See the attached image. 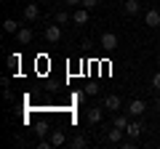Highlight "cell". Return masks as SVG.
<instances>
[{"label": "cell", "instance_id": "cell-17", "mask_svg": "<svg viewBox=\"0 0 160 149\" xmlns=\"http://www.w3.org/2000/svg\"><path fill=\"white\" fill-rule=\"evenodd\" d=\"M35 133H38V138H48L51 136V131H48L46 123H38V125H35Z\"/></svg>", "mask_w": 160, "mask_h": 149}, {"label": "cell", "instance_id": "cell-15", "mask_svg": "<svg viewBox=\"0 0 160 149\" xmlns=\"http://www.w3.org/2000/svg\"><path fill=\"white\" fill-rule=\"evenodd\" d=\"M3 29H6V35H16L22 27L16 24V19H6V22H3Z\"/></svg>", "mask_w": 160, "mask_h": 149}, {"label": "cell", "instance_id": "cell-26", "mask_svg": "<svg viewBox=\"0 0 160 149\" xmlns=\"http://www.w3.org/2000/svg\"><path fill=\"white\" fill-rule=\"evenodd\" d=\"M158 3H160V0H158Z\"/></svg>", "mask_w": 160, "mask_h": 149}, {"label": "cell", "instance_id": "cell-18", "mask_svg": "<svg viewBox=\"0 0 160 149\" xmlns=\"http://www.w3.org/2000/svg\"><path fill=\"white\" fill-rule=\"evenodd\" d=\"M128 123H131V120H128V115H115V125H118V128H123V131H126Z\"/></svg>", "mask_w": 160, "mask_h": 149}, {"label": "cell", "instance_id": "cell-20", "mask_svg": "<svg viewBox=\"0 0 160 149\" xmlns=\"http://www.w3.org/2000/svg\"><path fill=\"white\" fill-rule=\"evenodd\" d=\"M152 88H155V91H160V72L152 74Z\"/></svg>", "mask_w": 160, "mask_h": 149}, {"label": "cell", "instance_id": "cell-4", "mask_svg": "<svg viewBox=\"0 0 160 149\" xmlns=\"http://www.w3.org/2000/svg\"><path fill=\"white\" fill-rule=\"evenodd\" d=\"M142 131H144V125H142V123H139V117H136V120H131V123H128V128H126V136L136 141V138L142 136Z\"/></svg>", "mask_w": 160, "mask_h": 149}, {"label": "cell", "instance_id": "cell-3", "mask_svg": "<svg viewBox=\"0 0 160 149\" xmlns=\"http://www.w3.org/2000/svg\"><path fill=\"white\" fill-rule=\"evenodd\" d=\"M38 16H40L38 0H35V3H27V6H24V22H38Z\"/></svg>", "mask_w": 160, "mask_h": 149}, {"label": "cell", "instance_id": "cell-14", "mask_svg": "<svg viewBox=\"0 0 160 149\" xmlns=\"http://www.w3.org/2000/svg\"><path fill=\"white\" fill-rule=\"evenodd\" d=\"M86 120L91 123V125H96V123H102V107H93L86 112Z\"/></svg>", "mask_w": 160, "mask_h": 149}, {"label": "cell", "instance_id": "cell-7", "mask_svg": "<svg viewBox=\"0 0 160 149\" xmlns=\"http://www.w3.org/2000/svg\"><path fill=\"white\" fill-rule=\"evenodd\" d=\"M8 67L13 69L16 77H22V53H8Z\"/></svg>", "mask_w": 160, "mask_h": 149}, {"label": "cell", "instance_id": "cell-24", "mask_svg": "<svg viewBox=\"0 0 160 149\" xmlns=\"http://www.w3.org/2000/svg\"><path fill=\"white\" fill-rule=\"evenodd\" d=\"M158 107H160V91H158Z\"/></svg>", "mask_w": 160, "mask_h": 149}, {"label": "cell", "instance_id": "cell-9", "mask_svg": "<svg viewBox=\"0 0 160 149\" xmlns=\"http://www.w3.org/2000/svg\"><path fill=\"white\" fill-rule=\"evenodd\" d=\"M72 22L80 24V27H83V24H88V8H86V6H80L78 11L72 13Z\"/></svg>", "mask_w": 160, "mask_h": 149}, {"label": "cell", "instance_id": "cell-12", "mask_svg": "<svg viewBox=\"0 0 160 149\" xmlns=\"http://www.w3.org/2000/svg\"><path fill=\"white\" fill-rule=\"evenodd\" d=\"M104 109H109V112H118V109H120V96L109 93V96L104 99Z\"/></svg>", "mask_w": 160, "mask_h": 149}, {"label": "cell", "instance_id": "cell-6", "mask_svg": "<svg viewBox=\"0 0 160 149\" xmlns=\"http://www.w3.org/2000/svg\"><path fill=\"white\" fill-rule=\"evenodd\" d=\"M32 37H35V32H32L29 27H22V29L16 32V43H19V46H29Z\"/></svg>", "mask_w": 160, "mask_h": 149}, {"label": "cell", "instance_id": "cell-22", "mask_svg": "<svg viewBox=\"0 0 160 149\" xmlns=\"http://www.w3.org/2000/svg\"><path fill=\"white\" fill-rule=\"evenodd\" d=\"M83 6H86V8H93V6H99V0H83Z\"/></svg>", "mask_w": 160, "mask_h": 149}, {"label": "cell", "instance_id": "cell-10", "mask_svg": "<svg viewBox=\"0 0 160 149\" xmlns=\"http://www.w3.org/2000/svg\"><path fill=\"white\" fill-rule=\"evenodd\" d=\"M123 133H126L123 128L115 125L112 131H107V141H109V144H123Z\"/></svg>", "mask_w": 160, "mask_h": 149}, {"label": "cell", "instance_id": "cell-5", "mask_svg": "<svg viewBox=\"0 0 160 149\" xmlns=\"http://www.w3.org/2000/svg\"><path fill=\"white\" fill-rule=\"evenodd\" d=\"M144 24H147V27H160V8H149L147 13H144Z\"/></svg>", "mask_w": 160, "mask_h": 149}, {"label": "cell", "instance_id": "cell-2", "mask_svg": "<svg viewBox=\"0 0 160 149\" xmlns=\"http://www.w3.org/2000/svg\"><path fill=\"white\" fill-rule=\"evenodd\" d=\"M46 40L48 43H59V40H62V24H56V22L48 24V27H46Z\"/></svg>", "mask_w": 160, "mask_h": 149}, {"label": "cell", "instance_id": "cell-21", "mask_svg": "<svg viewBox=\"0 0 160 149\" xmlns=\"http://www.w3.org/2000/svg\"><path fill=\"white\" fill-rule=\"evenodd\" d=\"M86 93H88V96H96L99 88H96V85H88V88H86Z\"/></svg>", "mask_w": 160, "mask_h": 149}, {"label": "cell", "instance_id": "cell-11", "mask_svg": "<svg viewBox=\"0 0 160 149\" xmlns=\"http://www.w3.org/2000/svg\"><path fill=\"white\" fill-rule=\"evenodd\" d=\"M48 141H51V147H64L67 144V136H64V131H51Z\"/></svg>", "mask_w": 160, "mask_h": 149}, {"label": "cell", "instance_id": "cell-1", "mask_svg": "<svg viewBox=\"0 0 160 149\" xmlns=\"http://www.w3.org/2000/svg\"><path fill=\"white\" fill-rule=\"evenodd\" d=\"M118 46H120V40H118L115 32H104L102 35V48L104 51H118Z\"/></svg>", "mask_w": 160, "mask_h": 149}, {"label": "cell", "instance_id": "cell-19", "mask_svg": "<svg viewBox=\"0 0 160 149\" xmlns=\"http://www.w3.org/2000/svg\"><path fill=\"white\" fill-rule=\"evenodd\" d=\"M69 19H72V16H69L67 11H56V16H53V22H56V24H67Z\"/></svg>", "mask_w": 160, "mask_h": 149}, {"label": "cell", "instance_id": "cell-25", "mask_svg": "<svg viewBox=\"0 0 160 149\" xmlns=\"http://www.w3.org/2000/svg\"><path fill=\"white\" fill-rule=\"evenodd\" d=\"M40 3H46V0H40Z\"/></svg>", "mask_w": 160, "mask_h": 149}, {"label": "cell", "instance_id": "cell-23", "mask_svg": "<svg viewBox=\"0 0 160 149\" xmlns=\"http://www.w3.org/2000/svg\"><path fill=\"white\" fill-rule=\"evenodd\" d=\"M67 6H83V0H64Z\"/></svg>", "mask_w": 160, "mask_h": 149}, {"label": "cell", "instance_id": "cell-13", "mask_svg": "<svg viewBox=\"0 0 160 149\" xmlns=\"http://www.w3.org/2000/svg\"><path fill=\"white\" fill-rule=\"evenodd\" d=\"M123 11H126L128 16H136V13L142 11V6H139V0H126V3H123Z\"/></svg>", "mask_w": 160, "mask_h": 149}, {"label": "cell", "instance_id": "cell-16", "mask_svg": "<svg viewBox=\"0 0 160 149\" xmlns=\"http://www.w3.org/2000/svg\"><path fill=\"white\" fill-rule=\"evenodd\" d=\"M69 147H72V149H86L88 141H86V136H80V133H78L75 138H69Z\"/></svg>", "mask_w": 160, "mask_h": 149}, {"label": "cell", "instance_id": "cell-8", "mask_svg": "<svg viewBox=\"0 0 160 149\" xmlns=\"http://www.w3.org/2000/svg\"><path fill=\"white\" fill-rule=\"evenodd\" d=\"M144 109H147V107H144L142 99H133V101L128 104V115H131V117H142V115H144Z\"/></svg>", "mask_w": 160, "mask_h": 149}]
</instances>
